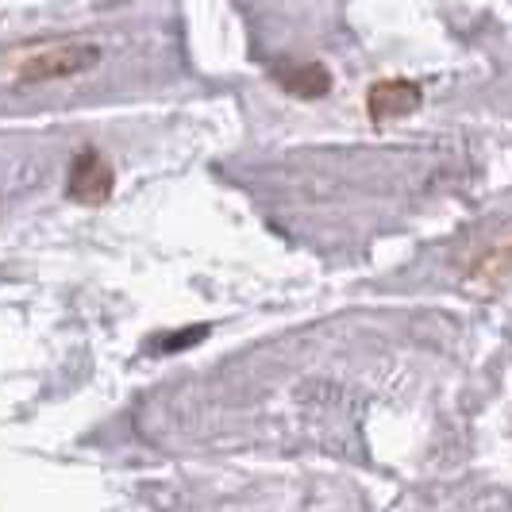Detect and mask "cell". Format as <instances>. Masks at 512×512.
Returning <instances> with one entry per match:
<instances>
[{"label": "cell", "mask_w": 512, "mask_h": 512, "mask_svg": "<svg viewBox=\"0 0 512 512\" xmlns=\"http://www.w3.org/2000/svg\"><path fill=\"white\" fill-rule=\"evenodd\" d=\"M274 81L285 93L301 97V101H316L332 89V74L320 62H289V66H274Z\"/></svg>", "instance_id": "277c9868"}, {"label": "cell", "mask_w": 512, "mask_h": 512, "mask_svg": "<svg viewBox=\"0 0 512 512\" xmlns=\"http://www.w3.org/2000/svg\"><path fill=\"white\" fill-rule=\"evenodd\" d=\"M116 189V170L101 151L85 147L74 154L70 174H66V197L77 205H104Z\"/></svg>", "instance_id": "7a4b0ae2"}, {"label": "cell", "mask_w": 512, "mask_h": 512, "mask_svg": "<svg viewBox=\"0 0 512 512\" xmlns=\"http://www.w3.org/2000/svg\"><path fill=\"white\" fill-rule=\"evenodd\" d=\"M101 62V47L85 39H51L20 47L4 58V81L12 85H43V81H62V77L89 74Z\"/></svg>", "instance_id": "6da1fadb"}, {"label": "cell", "mask_w": 512, "mask_h": 512, "mask_svg": "<svg viewBox=\"0 0 512 512\" xmlns=\"http://www.w3.org/2000/svg\"><path fill=\"white\" fill-rule=\"evenodd\" d=\"M420 101H424L420 85H412L405 77H385V81H374L366 93V116H370V124L401 120V116L416 112Z\"/></svg>", "instance_id": "3957f363"}]
</instances>
